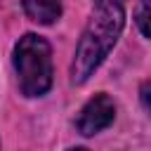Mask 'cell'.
Instances as JSON below:
<instances>
[{"mask_svg":"<svg viewBox=\"0 0 151 151\" xmlns=\"http://www.w3.org/2000/svg\"><path fill=\"white\" fill-rule=\"evenodd\" d=\"M24 12L35 24H54L61 17V0H24Z\"/></svg>","mask_w":151,"mask_h":151,"instance_id":"277c9868","label":"cell"},{"mask_svg":"<svg viewBox=\"0 0 151 151\" xmlns=\"http://www.w3.org/2000/svg\"><path fill=\"white\" fill-rule=\"evenodd\" d=\"M97 2H99V0H97ZM113 2H123V0H113Z\"/></svg>","mask_w":151,"mask_h":151,"instance_id":"52a82bcc","label":"cell"},{"mask_svg":"<svg viewBox=\"0 0 151 151\" xmlns=\"http://www.w3.org/2000/svg\"><path fill=\"white\" fill-rule=\"evenodd\" d=\"M137 26L146 38H151V0H142L139 2V7H137Z\"/></svg>","mask_w":151,"mask_h":151,"instance_id":"5b68a950","label":"cell"},{"mask_svg":"<svg viewBox=\"0 0 151 151\" xmlns=\"http://www.w3.org/2000/svg\"><path fill=\"white\" fill-rule=\"evenodd\" d=\"M125 24V12H123V2H113V0H99L94 7L92 19L87 21L83 38L76 47V59L71 66V78L73 83H85L97 68L99 64L109 57L111 47L116 45L120 31Z\"/></svg>","mask_w":151,"mask_h":151,"instance_id":"6da1fadb","label":"cell"},{"mask_svg":"<svg viewBox=\"0 0 151 151\" xmlns=\"http://www.w3.org/2000/svg\"><path fill=\"white\" fill-rule=\"evenodd\" d=\"M139 99H142V106L149 111V116H151V80H146L144 85H142V90H139Z\"/></svg>","mask_w":151,"mask_h":151,"instance_id":"8992f818","label":"cell"},{"mask_svg":"<svg viewBox=\"0 0 151 151\" xmlns=\"http://www.w3.org/2000/svg\"><path fill=\"white\" fill-rule=\"evenodd\" d=\"M116 118V106L109 94H94L78 113L76 127L83 137H92L101 130H106Z\"/></svg>","mask_w":151,"mask_h":151,"instance_id":"3957f363","label":"cell"},{"mask_svg":"<svg viewBox=\"0 0 151 151\" xmlns=\"http://www.w3.org/2000/svg\"><path fill=\"white\" fill-rule=\"evenodd\" d=\"M14 68L26 97H40L52 87V52L45 38L26 33L14 45Z\"/></svg>","mask_w":151,"mask_h":151,"instance_id":"7a4b0ae2","label":"cell"}]
</instances>
